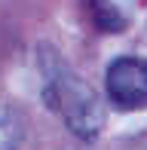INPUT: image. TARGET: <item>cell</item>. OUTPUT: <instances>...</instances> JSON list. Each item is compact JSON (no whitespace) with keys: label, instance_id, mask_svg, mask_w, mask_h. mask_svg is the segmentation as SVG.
I'll list each match as a JSON object with an SVG mask.
<instances>
[{"label":"cell","instance_id":"6da1fadb","mask_svg":"<svg viewBox=\"0 0 147 150\" xmlns=\"http://www.w3.org/2000/svg\"><path fill=\"white\" fill-rule=\"evenodd\" d=\"M40 61H43V74H46V101H49V107L61 113L64 126L77 138L95 141L104 129V104L98 98V92L83 77H77L52 49H46V58L40 55Z\"/></svg>","mask_w":147,"mask_h":150},{"label":"cell","instance_id":"277c9868","mask_svg":"<svg viewBox=\"0 0 147 150\" xmlns=\"http://www.w3.org/2000/svg\"><path fill=\"white\" fill-rule=\"evenodd\" d=\"M0 150H16V147H12L9 141H3V144H0Z\"/></svg>","mask_w":147,"mask_h":150},{"label":"cell","instance_id":"7a4b0ae2","mask_svg":"<svg viewBox=\"0 0 147 150\" xmlns=\"http://www.w3.org/2000/svg\"><path fill=\"white\" fill-rule=\"evenodd\" d=\"M104 89L110 104H117L119 110L147 107V61L135 55L113 58L104 74Z\"/></svg>","mask_w":147,"mask_h":150},{"label":"cell","instance_id":"3957f363","mask_svg":"<svg viewBox=\"0 0 147 150\" xmlns=\"http://www.w3.org/2000/svg\"><path fill=\"white\" fill-rule=\"evenodd\" d=\"M86 9H89V18L95 22L98 31H107V34H117L126 28V18L110 0H83Z\"/></svg>","mask_w":147,"mask_h":150}]
</instances>
